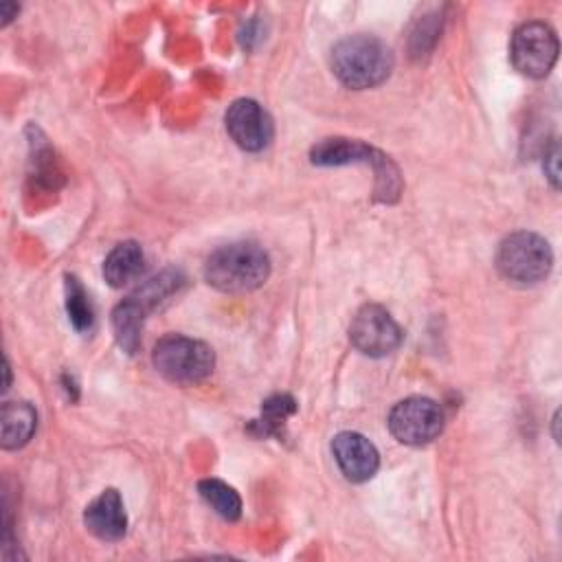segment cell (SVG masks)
<instances>
[{"instance_id": "5b68a950", "label": "cell", "mask_w": 562, "mask_h": 562, "mask_svg": "<svg viewBox=\"0 0 562 562\" xmlns=\"http://www.w3.org/2000/svg\"><path fill=\"white\" fill-rule=\"evenodd\" d=\"M386 424L400 443L424 446L441 435L446 415L435 400L413 395L391 408Z\"/></svg>"}, {"instance_id": "8992f818", "label": "cell", "mask_w": 562, "mask_h": 562, "mask_svg": "<svg viewBox=\"0 0 562 562\" xmlns=\"http://www.w3.org/2000/svg\"><path fill=\"white\" fill-rule=\"evenodd\" d=\"M558 35L549 24L525 22L512 35L509 57L518 72L531 79H542L551 72L558 59Z\"/></svg>"}, {"instance_id": "e0dca14e", "label": "cell", "mask_w": 562, "mask_h": 562, "mask_svg": "<svg viewBox=\"0 0 562 562\" xmlns=\"http://www.w3.org/2000/svg\"><path fill=\"white\" fill-rule=\"evenodd\" d=\"M66 312L77 331H88L94 323L90 296L75 277H66Z\"/></svg>"}, {"instance_id": "44dd1931", "label": "cell", "mask_w": 562, "mask_h": 562, "mask_svg": "<svg viewBox=\"0 0 562 562\" xmlns=\"http://www.w3.org/2000/svg\"><path fill=\"white\" fill-rule=\"evenodd\" d=\"M553 426H558V413L553 415ZM553 437H555V441H560V439H558V437H560V435H558V430L553 432Z\"/></svg>"}, {"instance_id": "ac0fdd59", "label": "cell", "mask_w": 562, "mask_h": 562, "mask_svg": "<svg viewBox=\"0 0 562 562\" xmlns=\"http://www.w3.org/2000/svg\"><path fill=\"white\" fill-rule=\"evenodd\" d=\"M296 411V404L290 395H272L261 406V419L259 426L263 432H279L285 419Z\"/></svg>"}, {"instance_id": "277c9868", "label": "cell", "mask_w": 562, "mask_h": 562, "mask_svg": "<svg viewBox=\"0 0 562 562\" xmlns=\"http://www.w3.org/2000/svg\"><path fill=\"white\" fill-rule=\"evenodd\" d=\"M496 266L501 274L514 283H538L553 266V252L544 237L531 231H518L507 235L496 252Z\"/></svg>"}, {"instance_id": "9a60e30c", "label": "cell", "mask_w": 562, "mask_h": 562, "mask_svg": "<svg viewBox=\"0 0 562 562\" xmlns=\"http://www.w3.org/2000/svg\"><path fill=\"white\" fill-rule=\"evenodd\" d=\"M198 492L224 520H237L241 516V498L228 483L204 479L198 483Z\"/></svg>"}, {"instance_id": "7c38bea8", "label": "cell", "mask_w": 562, "mask_h": 562, "mask_svg": "<svg viewBox=\"0 0 562 562\" xmlns=\"http://www.w3.org/2000/svg\"><path fill=\"white\" fill-rule=\"evenodd\" d=\"M37 413L26 402H7L0 415V443L4 450H18L33 437Z\"/></svg>"}, {"instance_id": "ffe728a7", "label": "cell", "mask_w": 562, "mask_h": 562, "mask_svg": "<svg viewBox=\"0 0 562 562\" xmlns=\"http://www.w3.org/2000/svg\"><path fill=\"white\" fill-rule=\"evenodd\" d=\"M18 4H13V2H2V7H0V18H2V26H7L15 15H18Z\"/></svg>"}, {"instance_id": "2e32d148", "label": "cell", "mask_w": 562, "mask_h": 562, "mask_svg": "<svg viewBox=\"0 0 562 562\" xmlns=\"http://www.w3.org/2000/svg\"><path fill=\"white\" fill-rule=\"evenodd\" d=\"M180 285H182L180 272H176V270H165V272H160L158 277L145 281V283L132 294V299H136V301L145 307V312H149V310H154L158 303H162L165 299H169L173 292H178Z\"/></svg>"}, {"instance_id": "3957f363", "label": "cell", "mask_w": 562, "mask_h": 562, "mask_svg": "<svg viewBox=\"0 0 562 562\" xmlns=\"http://www.w3.org/2000/svg\"><path fill=\"white\" fill-rule=\"evenodd\" d=\"M151 362L162 378L176 384H193L211 375L215 353L202 340L182 334H167L154 345Z\"/></svg>"}, {"instance_id": "52a82bcc", "label": "cell", "mask_w": 562, "mask_h": 562, "mask_svg": "<svg viewBox=\"0 0 562 562\" xmlns=\"http://www.w3.org/2000/svg\"><path fill=\"white\" fill-rule=\"evenodd\" d=\"M402 329L395 318L375 303L362 305L349 325L351 345L371 358H382L393 353L402 345Z\"/></svg>"}, {"instance_id": "30bf717a", "label": "cell", "mask_w": 562, "mask_h": 562, "mask_svg": "<svg viewBox=\"0 0 562 562\" xmlns=\"http://www.w3.org/2000/svg\"><path fill=\"white\" fill-rule=\"evenodd\" d=\"M83 525L99 540H121L127 531V514L121 494L110 487L92 498L83 509Z\"/></svg>"}, {"instance_id": "7a4b0ae2", "label": "cell", "mask_w": 562, "mask_h": 562, "mask_svg": "<svg viewBox=\"0 0 562 562\" xmlns=\"http://www.w3.org/2000/svg\"><path fill=\"white\" fill-rule=\"evenodd\" d=\"M331 70L351 90L382 83L393 70L391 48L373 35H349L331 48Z\"/></svg>"}, {"instance_id": "6da1fadb", "label": "cell", "mask_w": 562, "mask_h": 562, "mask_svg": "<svg viewBox=\"0 0 562 562\" xmlns=\"http://www.w3.org/2000/svg\"><path fill=\"white\" fill-rule=\"evenodd\" d=\"M270 274V257L250 241H235L215 248L204 263V279L220 292L241 294L257 290Z\"/></svg>"}, {"instance_id": "ba28073f", "label": "cell", "mask_w": 562, "mask_h": 562, "mask_svg": "<svg viewBox=\"0 0 562 562\" xmlns=\"http://www.w3.org/2000/svg\"><path fill=\"white\" fill-rule=\"evenodd\" d=\"M224 123L235 145L246 151H261L274 134L270 114L255 99L233 101L224 114Z\"/></svg>"}, {"instance_id": "5bb4252c", "label": "cell", "mask_w": 562, "mask_h": 562, "mask_svg": "<svg viewBox=\"0 0 562 562\" xmlns=\"http://www.w3.org/2000/svg\"><path fill=\"white\" fill-rule=\"evenodd\" d=\"M145 314H147L145 307L132 296H127L125 301H121L114 307L112 329H114V338L123 351L136 353V349L140 347V331H143Z\"/></svg>"}, {"instance_id": "d6986e66", "label": "cell", "mask_w": 562, "mask_h": 562, "mask_svg": "<svg viewBox=\"0 0 562 562\" xmlns=\"http://www.w3.org/2000/svg\"><path fill=\"white\" fill-rule=\"evenodd\" d=\"M544 173L549 178V182L553 184V189H560V145L553 143L547 151H544V160H542Z\"/></svg>"}, {"instance_id": "4fadbf2b", "label": "cell", "mask_w": 562, "mask_h": 562, "mask_svg": "<svg viewBox=\"0 0 562 562\" xmlns=\"http://www.w3.org/2000/svg\"><path fill=\"white\" fill-rule=\"evenodd\" d=\"M145 268V255L140 244L136 241H121L116 244L105 261H103V277L112 288H123L132 283Z\"/></svg>"}, {"instance_id": "8fae6325", "label": "cell", "mask_w": 562, "mask_h": 562, "mask_svg": "<svg viewBox=\"0 0 562 562\" xmlns=\"http://www.w3.org/2000/svg\"><path fill=\"white\" fill-rule=\"evenodd\" d=\"M310 158L314 165H321V167H338L349 162L380 165L386 156H382L373 147L353 138H325L312 147Z\"/></svg>"}, {"instance_id": "9c48e42d", "label": "cell", "mask_w": 562, "mask_h": 562, "mask_svg": "<svg viewBox=\"0 0 562 562\" xmlns=\"http://www.w3.org/2000/svg\"><path fill=\"white\" fill-rule=\"evenodd\" d=\"M331 452L345 479L353 483L369 481L380 468L378 448L364 435L353 430L338 432L331 441Z\"/></svg>"}]
</instances>
